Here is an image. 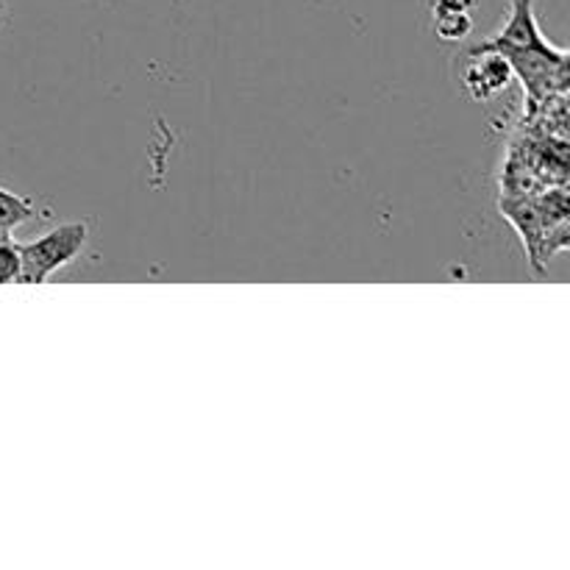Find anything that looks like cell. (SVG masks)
I'll use <instances>...</instances> for the list:
<instances>
[{"instance_id": "3", "label": "cell", "mask_w": 570, "mask_h": 570, "mask_svg": "<svg viewBox=\"0 0 570 570\" xmlns=\"http://www.w3.org/2000/svg\"><path fill=\"white\" fill-rule=\"evenodd\" d=\"M33 215H37V206L31 198H22L11 189L0 187V234L11 237V232L31 220Z\"/></svg>"}, {"instance_id": "2", "label": "cell", "mask_w": 570, "mask_h": 570, "mask_svg": "<svg viewBox=\"0 0 570 570\" xmlns=\"http://www.w3.org/2000/svg\"><path fill=\"white\" fill-rule=\"evenodd\" d=\"M512 81V67L495 50H476L471 48L468 53L465 72H462V83L471 92V98L490 100L493 95L504 92Z\"/></svg>"}, {"instance_id": "4", "label": "cell", "mask_w": 570, "mask_h": 570, "mask_svg": "<svg viewBox=\"0 0 570 570\" xmlns=\"http://www.w3.org/2000/svg\"><path fill=\"white\" fill-rule=\"evenodd\" d=\"M432 14H434V31H438L440 39L456 42V39H465L468 33H471V28H473L471 11L432 9Z\"/></svg>"}, {"instance_id": "1", "label": "cell", "mask_w": 570, "mask_h": 570, "mask_svg": "<svg viewBox=\"0 0 570 570\" xmlns=\"http://www.w3.org/2000/svg\"><path fill=\"white\" fill-rule=\"evenodd\" d=\"M89 237V226L83 220L65 223L50 228L31 243L17 245L20 250V282L17 284H45L53 273L78 259Z\"/></svg>"}, {"instance_id": "5", "label": "cell", "mask_w": 570, "mask_h": 570, "mask_svg": "<svg viewBox=\"0 0 570 570\" xmlns=\"http://www.w3.org/2000/svg\"><path fill=\"white\" fill-rule=\"evenodd\" d=\"M20 282V250L11 237H0V284Z\"/></svg>"}, {"instance_id": "6", "label": "cell", "mask_w": 570, "mask_h": 570, "mask_svg": "<svg viewBox=\"0 0 570 570\" xmlns=\"http://www.w3.org/2000/svg\"><path fill=\"white\" fill-rule=\"evenodd\" d=\"M0 237H6V234H0Z\"/></svg>"}]
</instances>
